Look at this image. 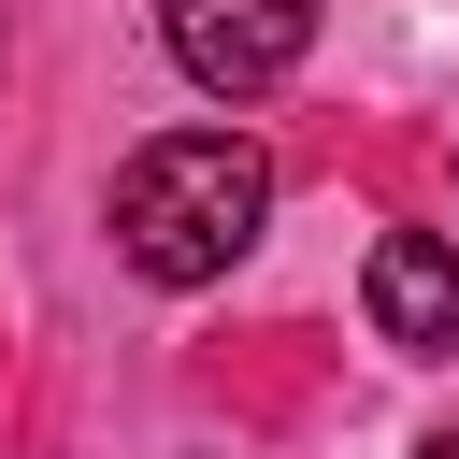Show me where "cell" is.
<instances>
[{
	"mask_svg": "<svg viewBox=\"0 0 459 459\" xmlns=\"http://www.w3.org/2000/svg\"><path fill=\"white\" fill-rule=\"evenodd\" d=\"M359 301H373V330H387L402 359H459V244L387 230V244H373V273H359Z\"/></svg>",
	"mask_w": 459,
	"mask_h": 459,
	"instance_id": "3",
	"label": "cell"
},
{
	"mask_svg": "<svg viewBox=\"0 0 459 459\" xmlns=\"http://www.w3.org/2000/svg\"><path fill=\"white\" fill-rule=\"evenodd\" d=\"M158 43L201 100H273L316 43V0H158Z\"/></svg>",
	"mask_w": 459,
	"mask_h": 459,
	"instance_id": "2",
	"label": "cell"
},
{
	"mask_svg": "<svg viewBox=\"0 0 459 459\" xmlns=\"http://www.w3.org/2000/svg\"><path fill=\"white\" fill-rule=\"evenodd\" d=\"M258 230H273V158L244 129H158L115 172V258L143 287H215Z\"/></svg>",
	"mask_w": 459,
	"mask_h": 459,
	"instance_id": "1",
	"label": "cell"
},
{
	"mask_svg": "<svg viewBox=\"0 0 459 459\" xmlns=\"http://www.w3.org/2000/svg\"><path fill=\"white\" fill-rule=\"evenodd\" d=\"M416 459H459V430H430V445H416Z\"/></svg>",
	"mask_w": 459,
	"mask_h": 459,
	"instance_id": "4",
	"label": "cell"
}]
</instances>
